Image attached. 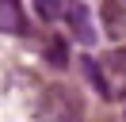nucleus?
Instances as JSON below:
<instances>
[{"label":"nucleus","instance_id":"nucleus-3","mask_svg":"<svg viewBox=\"0 0 126 122\" xmlns=\"http://www.w3.org/2000/svg\"><path fill=\"white\" fill-rule=\"evenodd\" d=\"M99 23H103V34H111V38H126V4H122V0H103V8H99Z\"/></svg>","mask_w":126,"mask_h":122},{"label":"nucleus","instance_id":"nucleus-5","mask_svg":"<svg viewBox=\"0 0 126 122\" xmlns=\"http://www.w3.org/2000/svg\"><path fill=\"white\" fill-rule=\"evenodd\" d=\"M0 30L4 34H19L23 30V12L16 0H0Z\"/></svg>","mask_w":126,"mask_h":122},{"label":"nucleus","instance_id":"nucleus-2","mask_svg":"<svg viewBox=\"0 0 126 122\" xmlns=\"http://www.w3.org/2000/svg\"><path fill=\"white\" fill-rule=\"evenodd\" d=\"M42 122H80L84 107H80V95L65 84H50L42 88V103H38Z\"/></svg>","mask_w":126,"mask_h":122},{"label":"nucleus","instance_id":"nucleus-6","mask_svg":"<svg viewBox=\"0 0 126 122\" xmlns=\"http://www.w3.org/2000/svg\"><path fill=\"white\" fill-rule=\"evenodd\" d=\"M46 57H50V65H54V69H65V65H69V53H65V42H61V38H54V42H50Z\"/></svg>","mask_w":126,"mask_h":122},{"label":"nucleus","instance_id":"nucleus-4","mask_svg":"<svg viewBox=\"0 0 126 122\" xmlns=\"http://www.w3.org/2000/svg\"><path fill=\"white\" fill-rule=\"evenodd\" d=\"M65 19H69V27H73V34H77V42H84V46L95 42V27H92V19H88V8H84V4L65 8Z\"/></svg>","mask_w":126,"mask_h":122},{"label":"nucleus","instance_id":"nucleus-1","mask_svg":"<svg viewBox=\"0 0 126 122\" xmlns=\"http://www.w3.org/2000/svg\"><path fill=\"white\" fill-rule=\"evenodd\" d=\"M84 73H88V80L95 84V92L103 99H111V103L126 99V50H111L99 61L84 57Z\"/></svg>","mask_w":126,"mask_h":122},{"label":"nucleus","instance_id":"nucleus-7","mask_svg":"<svg viewBox=\"0 0 126 122\" xmlns=\"http://www.w3.org/2000/svg\"><path fill=\"white\" fill-rule=\"evenodd\" d=\"M34 12H38L42 19H54V15L61 12V8H57V4H50V0H38V4H34Z\"/></svg>","mask_w":126,"mask_h":122}]
</instances>
